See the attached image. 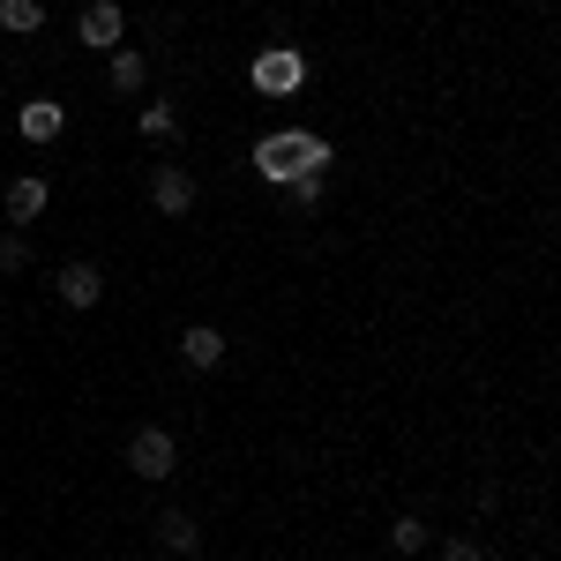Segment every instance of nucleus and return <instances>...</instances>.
<instances>
[{
	"instance_id": "nucleus-1",
	"label": "nucleus",
	"mask_w": 561,
	"mask_h": 561,
	"mask_svg": "<svg viewBox=\"0 0 561 561\" xmlns=\"http://www.w3.org/2000/svg\"><path fill=\"white\" fill-rule=\"evenodd\" d=\"M248 165H255L270 187H285V180H300V173H330L337 150H330V135H314V128H277L248 150Z\"/></svg>"
},
{
	"instance_id": "nucleus-2",
	"label": "nucleus",
	"mask_w": 561,
	"mask_h": 561,
	"mask_svg": "<svg viewBox=\"0 0 561 561\" xmlns=\"http://www.w3.org/2000/svg\"><path fill=\"white\" fill-rule=\"evenodd\" d=\"M248 83H255L262 98H293V90L307 83V53L300 45H262L255 60H248Z\"/></svg>"
},
{
	"instance_id": "nucleus-3",
	"label": "nucleus",
	"mask_w": 561,
	"mask_h": 561,
	"mask_svg": "<svg viewBox=\"0 0 561 561\" xmlns=\"http://www.w3.org/2000/svg\"><path fill=\"white\" fill-rule=\"evenodd\" d=\"M173 465H180V442L165 427H135L128 434V472L135 479H173Z\"/></svg>"
},
{
	"instance_id": "nucleus-4",
	"label": "nucleus",
	"mask_w": 561,
	"mask_h": 561,
	"mask_svg": "<svg viewBox=\"0 0 561 561\" xmlns=\"http://www.w3.org/2000/svg\"><path fill=\"white\" fill-rule=\"evenodd\" d=\"M121 38H128V15H121L113 0H83V15H76V45H90V53H113Z\"/></svg>"
},
{
	"instance_id": "nucleus-5",
	"label": "nucleus",
	"mask_w": 561,
	"mask_h": 561,
	"mask_svg": "<svg viewBox=\"0 0 561 561\" xmlns=\"http://www.w3.org/2000/svg\"><path fill=\"white\" fill-rule=\"evenodd\" d=\"M150 203L165 217H187L195 210V173H187V165H158V173H150Z\"/></svg>"
},
{
	"instance_id": "nucleus-6",
	"label": "nucleus",
	"mask_w": 561,
	"mask_h": 561,
	"mask_svg": "<svg viewBox=\"0 0 561 561\" xmlns=\"http://www.w3.org/2000/svg\"><path fill=\"white\" fill-rule=\"evenodd\" d=\"M53 293H60V307H98L105 300V277H98V262H60Z\"/></svg>"
},
{
	"instance_id": "nucleus-7",
	"label": "nucleus",
	"mask_w": 561,
	"mask_h": 561,
	"mask_svg": "<svg viewBox=\"0 0 561 561\" xmlns=\"http://www.w3.org/2000/svg\"><path fill=\"white\" fill-rule=\"evenodd\" d=\"M180 359H187L195 375H217V367H225V337H217L210 322H187V330H180Z\"/></svg>"
},
{
	"instance_id": "nucleus-8",
	"label": "nucleus",
	"mask_w": 561,
	"mask_h": 561,
	"mask_svg": "<svg viewBox=\"0 0 561 561\" xmlns=\"http://www.w3.org/2000/svg\"><path fill=\"white\" fill-rule=\"evenodd\" d=\"M45 203H53V187H45L38 173H23V180H8V225H38Z\"/></svg>"
},
{
	"instance_id": "nucleus-9",
	"label": "nucleus",
	"mask_w": 561,
	"mask_h": 561,
	"mask_svg": "<svg viewBox=\"0 0 561 561\" xmlns=\"http://www.w3.org/2000/svg\"><path fill=\"white\" fill-rule=\"evenodd\" d=\"M60 128H68V113H60L53 98H31V105L15 113V135H23V142H53Z\"/></svg>"
},
{
	"instance_id": "nucleus-10",
	"label": "nucleus",
	"mask_w": 561,
	"mask_h": 561,
	"mask_svg": "<svg viewBox=\"0 0 561 561\" xmlns=\"http://www.w3.org/2000/svg\"><path fill=\"white\" fill-rule=\"evenodd\" d=\"M105 83L121 90V98H135V90L150 83V60H142L135 45H113V68H105Z\"/></svg>"
},
{
	"instance_id": "nucleus-11",
	"label": "nucleus",
	"mask_w": 561,
	"mask_h": 561,
	"mask_svg": "<svg viewBox=\"0 0 561 561\" xmlns=\"http://www.w3.org/2000/svg\"><path fill=\"white\" fill-rule=\"evenodd\" d=\"M158 539H165L173 554H195V547H203V524L187 517V510H165V517H158Z\"/></svg>"
},
{
	"instance_id": "nucleus-12",
	"label": "nucleus",
	"mask_w": 561,
	"mask_h": 561,
	"mask_svg": "<svg viewBox=\"0 0 561 561\" xmlns=\"http://www.w3.org/2000/svg\"><path fill=\"white\" fill-rule=\"evenodd\" d=\"M0 31H15V38L45 31V0H0Z\"/></svg>"
},
{
	"instance_id": "nucleus-13",
	"label": "nucleus",
	"mask_w": 561,
	"mask_h": 561,
	"mask_svg": "<svg viewBox=\"0 0 561 561\" xmlns=\"http://www.w3.org/2000/svg\"><path fill=\"white\" fill-rule=\"evenodd\" d=\"M135 128L150 135V142H173V135H180V113L158 98V105H142V113H135Z\"/></svg>"
},
{
	"instance_id": "nucleus-14",
	"label": "nucleus",
	"mask_w": 561,
	"mask_h": 561,
	"mask_svg": "<svg viewBox=\"0 0 561 561\" xmlns=\"http://www.w3.org/2000/svg\"><path fill=\"white\" fill-rule=\"evenodd\" d=\"M322 195H330V173H300V180H285V203H293V210H322Z\"/></svg>"
},
{
	"instance_id": "nucleus-15",
	"label": "nucleus",
	"mask_w": 561,
	"mask_h": 561,
	"mask_svg": "<svg viewBox=\"0 0 561 561\" xmlns=\"http://www.w3.org/2000/svg\"><path fill=\"white\" fill-rule=\"evenodd\" d=\"M427 539H434L427 517H397V524H389V554H420Z\"/></svg>"
},
{
	"instance_id": "nucleus-16",
	"label": "nucleus",
	"mask_w": 561,
	"mask_h": 561,
	"mask_svg": "<svg viewBox=\"0 0 561 561\" xmlns=\"http://www.w3.org/2000/svg\"><path fill=\"white\" fill-rule=\"evenodd\" d=\"M15 270H31V248H23V232H0V277H15Z\"/></svg>"
},
{
	"instance_id": "nucleus-17",
	"label": "nucleus",
	"mask_w": 561,
	"mask_h": 561,
	"mask_svg": "<svg viewBox=\"0 0 561 561\" xmlns=\"http://www.w3.org/2000/svg\"><path fill=\"white\" fill-rule=\"evenodd\" d=\"M442 561H486L479 539H442Z\"/></svg>"
}]
</instances>
